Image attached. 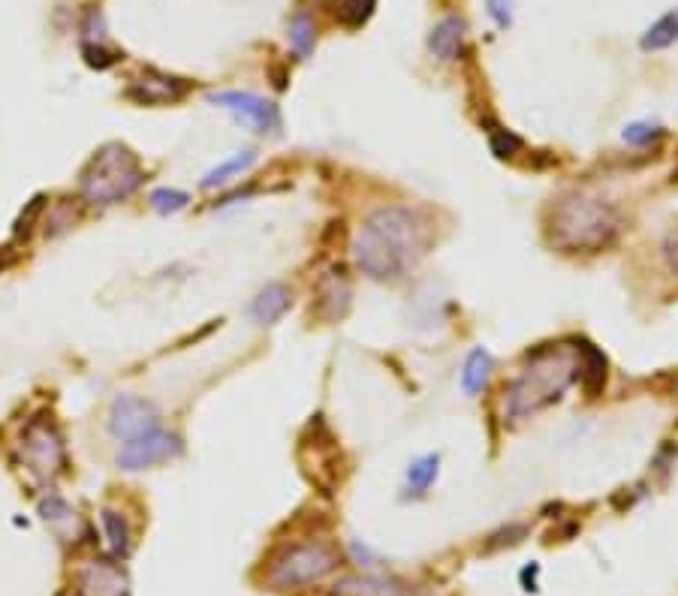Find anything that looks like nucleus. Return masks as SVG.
<instances>
[{
	"label": "nucleus",
	"instance_id": "f257e3e1",
	"mask_svg": "<svg viewBox=\"0 0 678 596\" xmlns=\"http://www.w3.org/2000/svg\"><path fill=\"white\" fill-rule=\"evenodd\" d=\"M428 250V223L401 205L377 208L353 238L356 265L374 280L407 274Z\"/></svg>",
	"mask_w": 678,
	"mask_h": 596
},
{
	"label": "nucleus",
	"instance_id": "f03ea898",
	"mask_svg": "<svg viewBox=\"0 0 678 596\" xmlns=\"http://www.w3.org/2000/svg\"><path fill=\"white\" fill-rule=\"evenodd\" d=\"M621 214L594 196H567L552 208L549 241L564 253H597L621 235Z\"/></svg>",
	"mask_w": 678,
	"mask_h": 596
},
{
	"label": "nucleus",
	"instance_id": "7ed1b4c3",
	"mask_svg": "<svg viewBox=\"0 0 678 596\" xmlns=\"http://www.w3.org/2000/svg\"><path fill=\"white\" fill-rule=\"evenodd\" d=\"M531 365L525 368L522 377H516L507 392H504V419H528L540 413L543 407L561 401L567 392L576 368L561 350H537L534 356L528 353Z\"/></svg>",
	"mask_w": 678,
	"mask_h": 596
},
{
	"label": "nucleus",
	"instance_id": "20e7f679",
	"mask_svg": "<svg viewBox=\"0 0 678 596\" xmlns=\"http://www.w3.org/2000/svg\"><path fill=\"white\" fill-rule=\"evenodd\" d=\"M145 181V172L136 160V154L121 145V142H109L103 145L88 166L82 169V196L91 205H115L130 199Z\"/></svg>",
	"mask_w": 678,
	"mask_h": 596
},
{
	"label": "nucleus",
	"instance_id": "39448f33",
	"mask_svg": "<svg viewBox=\"0 0 678 596\" xmlns=\"http://www.w3.org/2000/svg\"><path fill=\"white\" fill-rule=\"evenodd\" d=\"M338 566V557L332 548L320 542H305V545H290L284 548L272 566H269V584L275 590H299L305 584L320 581Z\"/></svg>",
	"mask_w": 678,
	"mask_h": 596
},
{
	"label": "nucleus",
	"instance_id": "423d86ee",
	"mask_svg": "<svg viewBox=\"0 0 678 596\" xmlns=\"http://www.w3.org/2000/svg\"><path fill=\"white\" fill-rule=\"evenodd\" d=\"M181 449L184 446H181L178 434L166 431L163 425H154V428L124 440L118 455H115V461H118L121 470L136 473V470H145V467H154V464H163V461L181 455Z\"/></svg>",
	"mask_w": 678,
	"mask_h": 596
},
{
	"label": "nucleus",
	"instance_id": "0eeeda50",
	"mask_svg": "<svg viewBox=\"0 0 678 596\" xmlns=\"http://www.w3.org/2000/svg\"><path fill=\"white\" fill-rule=\"evenodd\" d=\"M22 455L37 476H55V473H61L64 461H67L64 440H61L58 428L52 422H43V419H37L25 428Z\"/></svg>",
	"mask_w": 678,
	"mask_h": 596
},
{
	"label": "nucleus",
	"instance_id": "6e6552de",
	"mask_svg": "<svg viewBox=\"0 0 678 596\" xmlns=\"http://www.w3.org/2000/svg\"><path fill=\"white\" fill-rule=\"evenodd\" d=\"M214 106L233 112L242 124H248L251 130L257 133H278L281 130V112L275 103H269L266 97L260 94H251V91H217L208 97Z\"/></svg>",
	"mask_w": 678,
	"mask_h": 596
},
{
	"label": "nucleus",
	"instance_id": "1a4fd4ad",
	"mask_svg": "<svg viewBox=\"0 0 678 596\" xmlns=\"http://www.w3.org/2000/svg\"><path fill=\"white\" fill-rule=\"evenodd\" d=\"M154 425H160V416H157V410L148 401H142L136 395H118L112 401L109 431H112L115 440L124 443V440H130V437H136V434H142V431H148Z\"/></svg>",
	"mask_w": 678,
	"mask_h": 596
},
{
	"label": "nucleus",
	"instance_id": "9d476101",
	"mask_svg": "<svg viewBox=\"0 0 678 596\" xmlns=\"http://www.w3.org/2000/svg\"><path fill=\"white\" fill-rule=\"evenodd\" d=\"M187 91H190L187 79H175L151 70L127 88V97L139 106H166V103H178Z\"/></svg>",
	"mask_w": 678,
	"mask_h": 596
},
{
	"label": "nucleus",
	"instance_id": "9b49d317",
	"mask_svg": "<svg viewBox=\"0 0 678 596\" xmlns=\"http://www.w3.org/2000/svg\"><path fill=\"white\" fill-rule=\"evenodd\" d=\"M311 311H317V317H323L329 323L347 317V311H350V286H347L341 268H332V271H326L320 277V283H317V305Z\"/></svg>",
	"mask_w": 678,
	"mask_h": 596
},
{
	"label": "nucleus",
	"instance_id": "f8f14e48",
	"mask_svg": "<svg viewBox=\"0 0 678 596\" xmlns=\"http://www.w3.org/2000/svg\"><path fill=\"white\" fill-rule=\"evenodd\" d=\"M76 596H127V578L112 563H91L79 575Z\"/></svg>",
	"mask_w": 678,
	"mask_h": 596
},
{
	"label": "nucleus",
	"instance_id": "ddd939ff",
	"mask_svg": "<svg viewBox=\"0 0 678 596\" xmlns=\"http://www.w3.org/2000/svg\"><path fill=\"white\" fill-rule=\"evenodd\" d=\"M465 31H468V25H465V19H459V16H446V19H440V22L431 28V34H428V52H431L437 61H456L459 52H462V46H465Z\"/></svg>",
	"mask_w": 678,
	"mask_h": 596
},
{
	"label": "nucleus",
	"instance_id": "4468645a",
	"mask_svg": "<svg viewBox=\"0 0 678 596\" xmlns=\"http://www.w3.org/2000/svg\"><path fill=\"white\" fill-rule=\"evenodd\" d=\"M576 356H579L576 377H579L585 395L588 398H597L603 392V386H606V368H609L606 365V356L594 344H588V341H579L576 344Z\"/></svg>",
	"mask_w": 678,
	"mask_h": 596
},
{
	"label": "nucleus",
	"instance_id": "2eb2a0df",
	"mask_svg": "<svg viewBox=\"0 0 678 596\" xmlns=\"http://www.w3.org/2000/svg\"><path fill=\"white\" fill-rule=\"evenodd\" d=\"M329 596H407V590L392 581V578H380V575H347L341 578Z\"/></svg>",
	"mask_w": 678,
	"mask_h": 596
},
{
	"label": "nucleus",
	"instance_id": "dca6fc26",
	"mask_svg": "<svg viewBox=\"0 0 678 596\" xmlns=\"http://www.w3.org/2000/svg\"><path fill=\"white\" fill-rule=\"evenodd\" d=\"M290 302H293V292H290L287 283H269V286L254 298L251 317H254L257 323H263V326H272V323H278V320L287 314Z\"/></svg>",
	"mask_w": 678,
	"mask_h": 596
},
{
	"label": "nucleus",
	"instance_id": "f3484780",
	"mask_svg": "<svg viewBox=\"0 0 678 596\" xmlns=\"http://www.w3.org/2000/svg\"><path fill=\"white\" fill-rule=\"evenodd\" d=\"M675 43H678V10L663 13V16L642 34V40H639V46H642L645 52H660V49H669V46H675Z\"/></svg>",
	"mask_w": 678,
	"mask_h": 596
},
{
	"label": "nucleus",
	"instance_id": "a211bd4d",
	"mask_svg": "<svg viewBox=\"0 0 678 596\" xmlns=\"http://www.w3.org/2000/svg\"><path fill=\"white\" fill-rule=\"evenodd\" d=\"M254 163H257V151H239V154H233L230 160H223V163H217L214 169H208L205 178H202V187H205V190H214V187L226 184L230 178L248 172Z\"/></svg>",
	"mask_w": 678,
	"mask_h": 596
},
{
	"label": "nucleus",
	"instance_id": "6ab92c4d",
	"mask_svg": "<svg viewBox=\"0 0 678 596\" xmlns=\"http://www.w3.org/2000/svg\"><path fill=\"white\" fill-rule=\"evenodd\" d=\"M489 374H492V356L486 350H474L465 362V371H462V389L465 395H477L486 389L489 383Z\"/></svg>",
	"mask_w": 678,
	"mask_h": 596
},
{
	"label": "nucleus",
	"instance_id": "aec40b11",
	"mask_svg": "<svg viewBox=\"0 0 678 596\" xmlns=\"http://www.w3.org/2000/svg\"><path fill=\"white\" fill-rule=\"evenodd\" d=\"M100 521H103V530H106V539H109L112 554L127 557V554H130V548H133L127 518H124V515H118L115 509H103V512H100Z\"/></svg>",
	"mask_w": 678,
	"mask_h": 596
},
{
	"label": "nucleus",
	"instance_id": "412c9836",
	"mask_svg": "<svg viewBox=\"0 0 678 596\" xmlns=\"http://www.w3.org/2000/svg\"><path fill=\"white\" fill-rule=\"evenodd\" d=\"M437 470H440V458L437 455H422L416 458L410 467H407V491L413 497L425 494L431 488V482L437 479Z\"/></svg>",
	"mask_w": 678,
	"mask_h": 596
},
{
	"label": "nucleus",
	"instance_id": "4be33fe9",
	"mask_svg": "<svg viewBox=\"0 0 678 596\" xmlns=\"http://www.w3.org/2000/svg\"><path fill=\"white\" fill-rule=\"evenodd\" d=\"M377 0H335V19L344 28H362L374 16Z\"/></svg>",
	"mask_w": 678,
	"mask_h": 596
},
{
	"label": "nucleus",
	"instance_id": "5701e85b",
	"mask_svg": "<svg viewBox=\"0 0 678 596\" xmlns=\"http://www.w3.org/2000/svg\"><path fill=\"white\" fill-rule=\"evenodd\" d=\"M314 43H317L314 22H311V16H308V13H299V16L290 22V46L296 49V55H299V58H311Z\"/></svg>",
	"mask_w": 678,
	"mask_h": 596
},
{
	"label": "nucleus",
	"instance_id": "b1692460",
	"mask_svg": "<svg viewBox=\"0 0 678 596\" xmlns=\"http://www.w3.org/2000/svg\"><path fill=\"white\" fill-rule=\"evenodd\" d=\"M489 148H492L495 157L507 160V157H513V154L522 151V139L513 130H507V127L489 124Z\"/></svg>",
	"mask_w": 678,
	"mask_h": 596
},
{
	"label": "nucleus",
	"instance_id": "393cba45",
	"mask_svg": "<svg viewBox=\"0 0 678 596\" xmlns=\"http://www.w3.org/2000/svg\"><path fill=\"white\" fill-rule=\"evenodd\" d=\"M621 136H624V142H627V145L642 148V145H651V142L663 139V136H666V130H663L660 124H651V121H636V124H627Z\"/></svg>",
	"mask_w": 678,
	"mask_h": 596
},
{
	"label": "nucleus",
	"instance_id": "a878e982",
	"mask_svg": "<svg viewBox=\"0 0 678 596\" xmlns=\"http://www.w3.org/2000/svg\"><path fill=\"white\" fill-rule=\"evenodd\" d=\"M187 202H190V196H187L184 190L160 187V190L151 193V208H154L157 214H175V211L187 208Z\"/></svg>",
	"mask_w": 678,
	"mask_h": 596
},
{
	"label": "nucleus",
	"instance_id": "bb28decb",
	"mask_svg": "<svg viewBox=\"0 0 678 596\" xmlns=\"http://www.w3.org/2000/svg\"><path fill=\"white\" fill-rule=\"evenodd\" d=\"M40 512H43V518L49 521V524H61V521H73V509L61 500V497H46V500H40Z\"/></svg>",
	"mask_w": 678,
	"mask_h": 596
},
{
	"label": "nucleus",
	"instance_id": "cd10ccee",
	"mask_svg": "<svg viewBox=\"0 0 678 596\" xmlns=\"http://www.w3.org/2000/svg\"><path fill=\"white\" fill-rule=\"evenodd\" d=\"M525 536H528V527H525V524H510L507 530L495 533V536L486 542V551H498V548H504V545H516V542H522Z\"/></svg>",
	"mask_w": 678,
	"mask_h": 596
},
{
	"label": "nucleus",
	"instance_id": "c85d7f7f",
	"mask_svg": "<svg viewBox=\"0 0 678 596\" xmlns=\"http://www.w3.org/2000/svg\"><path fill=\"white\" fill-rule=\"evenodd\" d=\"M82 55H85V61H88L91 67H97V70H109V67L118 61V55H115V52H106L100 43H97V46L85 43V46H82Z\"/></svg>",
	"mask_w": 678,
	"mask_h": 596
},
{
	"label": "nucleus",
	"instance_id": "c756f323",
	"mask_svg": "<svg viewBox=\"0 0 678 596\" xmlns=\"http://www.w3.org/2000/svg\"><path fill=\"white\" fill-rule=\"evenodd\" d=\"M660 253H663L666 268L678 277V229L666 232V238H663V244H660Z\"/></svg>",
	"mask_w": 678,
	"mask_h": 596
},
{
	"label": "nucleus",
	"instance_id": "7c9ffc66",
	"mask_svg": "<svg viewBox=\"0 0 678 596\" xmlns=\"http://www.w3.org/2000/svg\"><path fill=\"white\" fill-rule=\"evenodd\" d=\"M486 7H489V16L498 22V28H507L513 22V4H510V0H486Z\"/></svg>",
	"mask_w": 678,
	"mask_h": 596
},
{
	"label": "nucleus",
	"instance_id": "2f4dec72",
	"mask_svg": "<svg viewBox=\"0 0 678 596\" xmlns=\"http://www.w3.org/2000/svg\"><path fill=\"white\" fill-rule=\"evenodd\" d=\"M672 181H678V169H675V172H672Z\"/></svg>",
	"mask_w": 678,
	"mask_h": 596
},
{
	"label": "nucleus",
	"instance_id": "473e14b6",
	"mask_svg": "<svg viewBox=\"0 0 678 596\" xmlns=\"http://www.w3.org/2000/svg\"><path fill=\"white\" fill-rule=\"evenodd\" d=\"M675 389H678V377H675Z\"/></svg>",
	"mask_w": 678,
	"mask_h": 596
}]
</instances>
